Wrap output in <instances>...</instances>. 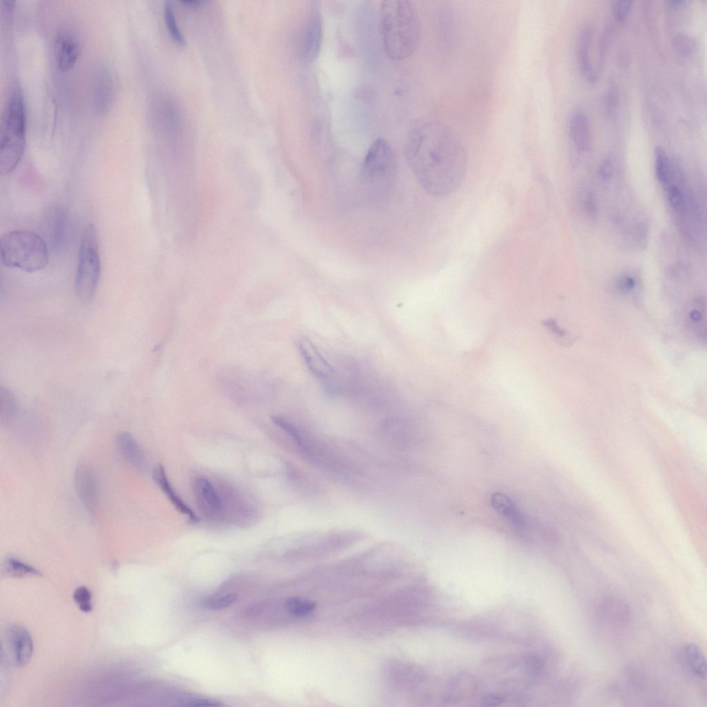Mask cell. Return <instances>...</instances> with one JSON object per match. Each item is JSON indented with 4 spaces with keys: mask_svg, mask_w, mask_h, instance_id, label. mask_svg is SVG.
<instances>
[{
    "mask_svg": "<svg viewBox=\"0 0 707 707\" xmlns=\"http://www.w3.org/2000/svg\"><path fill=\"white\" fill-rule=\"evenodd\" d=\"M194 495L201 513L207 520L217 521L224 518V508L218 492L204 478H198L194 483Z\"/></svg>",
    "mask_w": 707,
    "mask_h": 707,
    "instance_id": "cell-8",
    "label": "cell"
},
{
    "mask_svg": "<svg viewBox=\"0 0 707 707\" xmlns=\"http://www.w3.org/2000/svg\"><path fill=\"white\" fill-rule=\"evenodd\" d=\"M665 188L668 194V201L670 206L678 211L683 212L686 208V200L683 192L676 185L668 183Z\"/></svg>",
    "mask_w": 707,
    "mask_h": 707,
    "instance_id": "cell-28",
    "label": "cell"
},
{
    "mask_svg": "<svg viewBox=\"0 0 707 707\" xmlns=\"http://www.w3.org/2000/svg\"><path fill=\"white\" fill-rule=\"evenodd\" d=\"M398 163L391 145L379 139L370 147L362 168L365 188L374 196H383L395 185Z\"/></svg>",
    "mask_w": 707,
    "mask_h": 707,
    "instance_id": "cell-5",
    "label": "cell"
},
{
    "mask_svg": "<svg viewBox=\"0 0 707 707\" xmlns=\"http://www.w3.org/2000/svg\"><path fill=\"white\" fill-rule=\"evenodd\" d=\"M6 572L14 577H24L27 575L39 576L40 571L32 566L24 563L16 558H9L5 564Z\"/></svg>",
    "mask_w": 707,
    "mask_h": 707,
    "instance_id": "cell-25",
    "label": "cell"
},
{
    "mask_svg": "<svg viewBox=\"0 0 707 707\" xmlns=\"http://www.w3.org/2000/svg\"><path fill=\"white\" fill-rule=\"evenodd\" d=\"M380 30L385 51L393 61L412 57L421 40V23L413 5L407 0L383 3L380 12Z\"/></svg>",
    "mask_w": 707,
    "mask_h": 707,
    "instance_id": "cell-2",
    "label": "cell"
},
{
    "mask_svg": "<svg viewBox=\"0 0 707 707\" xmlns=\"http://www.w3.org/2000/svg\"><path fill=\"white\" fill-rule=\"evenodd\" d=\"M529 668L533 672H539L543 667L542 662L538 658H531L529 662Z\"/></svg>",
    "mask_w": 707,
    "mask_h": 707,
    "instance_id": "cell-40",
    "label": "cell"
},
{
    "mask_svg": "<svg viewBox=\"0 0 707 707\" xmlns=\"http://www.w3.org/2000/svg\"><path fill=\"white\" fill-rule=\"evenodd\" d=\"M655 174L659 183L666 187L673 178V165L664 150L657 146L655 149Z\"/></svg>",
    "mask_w": 707,
    "mask_h": 707,
    "instance_id": "cell-23",
    "label": "cell"
},
{
    "mask_svg": "<svg viewBox=\"0 0 707 707\" xmlns=\"http://www.w3.org/2000/svg\"><path fill=\"white\" fill-rule=\"evenodd\" d=\"M3 264L9 268L28 273L44 269L49 263V249L45 240L36 232L14 230L0 240Z\"/></svg>",
    "mask_w": 707,
    "mask_h": 707,
    "instance_id": "cell-4",
    "label": "cell"
},
{
    "mask_svg": "<svg viewBox=\"0 0 707 707\" xmlns=\"http://www.w3.org/2000/svg\"><path fill=\"white\" fill-rule=\"evenodd\" d=\"M688 326L699 336L705 333V303L701 298H696L690 303L687 314Z\"/></svg>",
    "mask_w": 707,
    "mask_h": 707,
    "instance_id": "cell-22",
    "label": "cell"
},
{
    "mask_svg": "<svg viewBox=\"0 0 707 707\" xmlns=\"http://www.w3.org/2000/svg\"><path fill=\"white\" fill-rule=\"evenodd\" d=\"M153 480L165 494L168 500L176 509L186 515L191 524H196L200 521L195 513L183 501L172 486L168 480L165 469L163 465H158L153 471Z\"/></svg>",
    "mask_w": 707,
    "mask_h": 707,
    "instance_id": "cell-13",
    "label": "cell"
},
{
    "mask_svg": "<svg viewBox=\"0 0 707 707\" xmlns=\"http://www.w3.org/2000/svg\"><path fill=\"white\" fill-rule=\"evenodd\" d=\"M27 115L21 88H13L7 101L0 125V173L13 172L21 163L26 147Z\"/></svg>",
    "mask_w": 707,
    "mask_h": 707,
    "instance_id": "cell-3",
    "label": "cell"
},
{
    "mask_svg": "<svg viewBox=\"0 0 707 707\" xmlns=\"http://www.w3.org/2000/svg\"><path fill=\"white\" fill-rule=\"evenodd\" d=\"M92 595L91 591L85 586L77 588L74 594V599L79 608L85 613H90L92 609Z\"/></svg>",
    "mask_w": 707,
    "mask_h": 707,
    "instance_id": "cell-29",
    "label": "cell"
},
{
    "mask_svg": "<svg viewBox=\"0 0 707 707\" xmlns=\"http://www.w3.org/2000/svg\"><path fill=\"white\" fill-rule=\"evenodd\" d=\"M637 280L634 276L628 274L620 275L615 280V286L617 291L622 294H628L636 287Z\"/></svg>",
    "mask_w": 707,
    "mask_h": 707,
    "instance_id": "cell-33",
    "label": "cell"
},
{
    "mask_svg": "<svg viewBox=\"0 0 707 707\" xmlns=\"http://www.w3.org/2000/svg\"><path fill=\"white\" fill-rule=\"evenodd\" d=\"M584 208L588 218L595 221L597 218V203L595 196L592 192H588L584 196Z\"/></svg>",
    "mask_w": 707,
    "mask_h": 707,
    "instance_id": "cell-35",
    "label": "cell"
},
{
    "mask_svg": "<svg viewBox=\"0 0 707 707\" xmlns=\"http://www.w3.org/2000/svg\"><path fill=\"white\" fill-rule=\"evenodd\" d=\"M683 660L693 675L700 679L706 677V661L701 648L694 644H686L682 650Z\"/></svg>",
    "mask_w": 707,
    "mask_h": 707,
    "instance_id": "cell-20",
    "label": "cell"
},
{
    "mask_svg": "<svg viewBox=\"0 0 707 707\" xmlns=\"http://www.w3.org/2000/svg\"><path fill=\"white\" fill-rule=\"evenodd\" d=\"M55 57L59 69L70 70L76 65L81 48L76 37L70 31L61 30L55 39Z\"/></svg>",
    "mask_w": 707,
    "mask_h": 707,
    "instance_id": "cell-10",
    "label": "cell"
},
{
    "mask_svg": "<svg viewBox=\"0 0 707 707\" xmlns=\"http://www.w3.org/2000/svg\"><path fill=\"white\" fill-rule=\"evenodd\" d=\"M491 502L494 509L506 518L516 529H522L524 528L523 515L515 504L507 495L501 493H495L491 497Z\"/></svg>",
    "mask_w": 707,
    "mask_h": 707,
    "instance_id": "cell-19",
    "label": "cell"
},
{
    "mask_svg": "<svg viewBox=\"0 0 707 707\" xmlns=\"http://www.w3.org/2000/svg\"><path fill=\"white\" fill-rule=\"evenodd\" d=\"M406 156L420 185L432 196L453 193L467 172L464 143L451 128L438 122L414 125L406 143Z\"/></svg>",
    "mask_w": 707,
    "mask_h": 707,
    "instance_id": "cell-1",
    "label": "cell"
},
{
    "mask_svg": "<svg viewBox=\"0 0 707 707\" xmlns=\"http://www.w3.org/2000/svg\"><path fill=\"white\" fill-rule=\"evenodd\" d=\"M633 2L629 0H618L612 3L611 11L615 19L619 22L624 21L628 17Z\"/></svg>",
    "mask_w": 707,
    "mask_h": 707,
    "instance_id": "cell-30",
    "label": "cell"
},
{
    "mask_svg": "<svg viewBox=\"0 0 707 707\" xmlns=\"http://www.w3.org/2000/svg\"><path fill=\"white\" fill-rule=\"evenodd\" d=\"M613 174V165L611 158L603 160L599 167V175L602 180L607 181L610 180Z\"/></svg>",
    "mask_w": 707,
    "mask_h": 707,
    "instance_id": "cell-37",
    "label": "cell"
},
{
    "mask_svg": "<svg viewBox=\"0 0 707 707\" xmlns=\"http://www.w3.org/2000/svg\"><path fill=\"white\" fill-rule=\"evenodd\" d=\"M238 596L231 593L220 598L209 599L205 602V606L210 610H222L237 601Z\"/></svg>",
    "mask_w": 707,
    "mask_h": 707,
    "instance_id": "cell-32",
    "label": "cell"
},
{
    "mask_svg": "<svg viewBox=\"0 0 707 707\" xmlns=\"http://www.w3.org/2000/svg\"><path fill=\"white\" fill-rule=\"evenodd\" d=\"M188 706H222L223 704L218 701L209 699H197L191 700L187 704Z\"/></svg>",
    "mask_w": 707,
    "mask_h": 707,
    "instance_id": "cell-38",
    "label": "cell"
},
{
    "mask_svg": "<svg viewBox=\"0 0 707 707\" xmlns=\"http://www.w3.org/2000/svg\"><path fill=\"white\" fill-rule=\"evenodd\" d=\"M74 484L83 504L90 511L96 510L99 501V486L94 471L89 466H79L75 473Z\"/></svg>",
    "mask_w": 707,
    "mask_h": 707,
    "instance_id": "cell-9",
    "label": "cell"
},
{
    "mask_svg": "<svg viewBox=\"0 0 707 707\" xmlns=\"http://www.w3.org/2000/svg\"><path fill=\"white\" fill-rule=\"evenodd\" d=\"M571 138L576 149L582 153L590 150L592 144L591 125L587 116L581 111H575L569 121Z\"/></svg>",
    "mask_w": 707,
    "mask_h": 707,
    "instance_id": "cell-14",
    "label": "cell"
},
{
    "mask_svg": "<svg viewBox=\"0 0 707 707\" xmlns=\"http://www.w3.org/2000/svg\"><path fill=\"white\" fill-rule=\"evenodd\" d=\"M592 39V29L590 27L586 26L580 34L577 45V59L582 73L591 83L594 82L596 78L590 58Z\"/></svg>",
    "mask_w": 707,
    "mask_h": 707,
    "instance_id": "cell-18",
    "label": "cell"
},
{
    "mask_svg": "<svg viewBox=\"0 0 707 707\" xmlns=\"http://www.w3.org/2000/svg\"><path fill=\"white\" fill-rule=\"evenodd\" d=\"M600 616L606 623L625 624L629 618L628 607L622 602L608 600L600 606Z\"/></svg>",
    "mask_w": 707,
    "mask_h": 707,
    "instance_id": "cell-21",
    "label": "cell"
},
{
    "mask_svg": "<svg viewBox=\"0 0 707 707\" xmlns=\"http://www.w3.org/2000/svg\"><path fill=\"white\" fill-rule=\"evenodd\" d=\"M618 94L617 88L614 84H611L607 90L606 95V112L610 116H615L618 104Z\"/></svg>",
    "mask_w": 707,
    "mask_h": 707,
    "instance_id": "cell-34",
    "label": "cell"
},
{
    "mask_svg": "<svg viewBox=\"0 0 707 707\" xmlns=\"http://www.w3.org/2000/svg\"><path fill=\"white\" fill-rule=\"evenodd\" d=\"M8 637L17 664L21 666L26 665L32 656L34 648L30 632L23 626H14L9 629Z\"/></svg>",
    "mask_w": 707,
    "mask_h": 707,
    "instance_id": "cell-15",
    "label": "cell"
},
{
    "mask_svg": "<svg viewBox=\"0 0 707 707\" xmlns=\"http://www.w3.org/2000/svg\"><path fill=\"white\" fill-rule=\"evenodd\" d=\"M165 21L167 28L172 39L179 45H185V39L178 28L174 9L170 2H166L165 6Z\"/></svg>",
    "mask_w": 707,
    "mask_h": 707,
    "instance_id": "cell-26",
    "label": "cell"
},
{
    "mask_svg": "<svg viewBox=\"0 0 707 707\" xmlns=\"http://www.w3.org/2000/svg\"><path fill=\"white\" fill-rule=\"evenodd\" d=\"M117 447L123 458L135 468L145 471L147 467L146 457L135 440L129 433L123 432L116 439Z\"/></svg>",
    "mask_w": 707,
    "mask_h": 707,
    "instance_id": "cell-16",
    "label": "cell"
},
{
    "mask_svg": "<svg viewBox=\"0 0 707 707\" xmlns=\"http://www.w3.org/2000/svg\"><path fill=\"white\" fill-rule=\"evenodd\" d=\"M1 414L2 418L6 416V419L11 417L16 411L17 402L14 395L8 389H1Z\"/></svg>",
    "mask_w": 707,
    "mask_h": 707,
    "instance_id": "cell-31",
    "label": "cell"
},
{
    "mask_svg": "<svg viewBox=\"0 0 707 707\" xmlns=\"http://www.w3.org/2000/svg\"><path fill=\"white\" fill-rule=\"evenodd\" d=\"M502 701H503V699L501 697L498 696V695H489L485 696L483 698V699H482V704L484 706H497L499 704L502 703Z\"/></svg>",
    "mask_w": 707,
    "mask_h": 707,
    "instance_id": "cell-39",
    "label": "cell"
},
{
    "mask_svg": "<svg viewBox=\"0 0 707 707\" xmlns=\"http://www.w3.org/2000/svg\"><path fill=\"white\" fill-rule=\"evenodd\" d=\"M673 45L675 52L682 57H690L697 50V41L691 36L685 33H678L673 38Z\"/></svg>",
    "mask_w": 707,
    "mask_h": 707,
    "instance_id": "cell-24",
    "label": "cell"
},
{
    "mask_svg": "<svg viewBox=\"0 0 707 707\" xmlns=\"http://www.w3.org/2000/svg\"><path fill=\"white\" fill-rule=\"evenodd\" d=\"M114 81L108 68L101 66L96 71L94 83V105L100 114L107 113L112 105Z\"/></svg>",
    "mask_w": 707,
    "mask_h": 707,
    "instance_id": "cell-11",
    "label": "cell"
},
{
    "mask_svg": "<svg viewBox=\"0 0 707 707\" xmlns=\"http://www.w3.org/2000/svg\"><path fill=\"white\" fill-rule=\"evenodd\" d=\"M182 3L189 7L196 8L203 4V2L200 1V0H183Z\"/></svg>",
    "mask_w": 707,
    "mask_h": 707,
    "instance_id": "cell-41",
    "label": "cell"
},
{
    "mask_svg": "<svg viewBox=\"0 0 707 707\" xmlns=\"http://www.w3.org/2000/svg\"><path fill=\"white\" fill-rule=\"evenodd\" d=\"M286 607L291 615L296 617H305L314 611L316 604L307 600L291 597L287 600Z\"/></svg>",
    "mask_w": 707,
    "mask_h": 707,
    "instance_id": "cell-27",
    "label": "cell"
},
{
    "mask_svg": "<svg viewBox=\"0 0 707 707\" xmlns=\"http://www.w3.org/2000/svg\"><path fill=\"white\" fill-rule=\"evenodd\" d=\"M300 355L308 369L316 378L323 379L331 373L332 368L308 338L299 341Z\"/></svg>",
    "mask_w": 707,
    "mask_h": 707,
    "instance_id": "cell-12",
    "label": "cell"
},
{
    "mask_svg": "<svg viewBox=\"0 0 707 707\" xmlns=\"http://www.w3.org/2000/svg\"><path fill=\"white\" fill-rule=\"evenodd\" d=\"M64 209L53 208L48 216L49 237L54 246H63L68 234V216Z\"/></svg>",
    "mask_w": 707,
    "mask_h": 707,
    "instance_id": "cell-17",
    "label": "cell"
},
{
    "mask_svg": "<svg viewBox=\"0 0 707 707\" xmlns=\"http://www.w3.org/2000/svg\"><path fill=\"white\" fill-rule=\"evenodd\" d=\"M322 39V19L316 3L310 8L303 30L300 40V57L307 65L316 59Z\"/></svg>",
    "mask_w": 707,
    "mask_h": 707,
    "instance_id": "cell-7",
    "label": "cell"
},
{
    "mask_svg": "<svg viewBox=\"0 0 707 707\" xmlns=\"http://www.w3.org/2000/svg\"><path fill=\"white\" fill-rule=\"evenodd\" d=\"M102 271L97 228L89 224L83 234L76 273L75 287L83 302L91 301L98 289Z\"/></svg>",
    "mask_w": 707,
    "mask_h": 707,
    "instance_id": "cell-6",
    "label": "cell"
},
{
    "mask_svg": "<svg viewBox=\"0 0 707 707\" xmlns=\"http://www.w3.org/2000/svg\"><path fill=\"white\" fill-rule=\"evenodd\" d=\"M634 236L635 240L636 239L639 246H646L648 240V229L644 223L638 222L635 224L634 227Z\"/></svg>",
    "mask_w": 707,
    "mask_h": 707,
    "instance_id": "cell-36",
    "label": "cell"
}]
</instances>
